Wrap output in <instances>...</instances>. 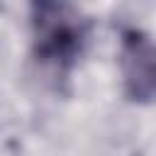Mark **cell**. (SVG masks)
<instances>
[{"mask_svg":"<svg viewBox=\"0 0 156 156\" xmlns=\"http://www.w3.org/2000/svg\"><path fill=\"white\" fill-rule=\"evenodd\" d=\"M32 54L39 66L66 78L90 39V20L71 0H29Z\"/></svg>","mask_w":156,"mask_h":156,"instance_id":"cell-1","label":"cell"},{"mask_svg":"<svg viewBox=\"0 0 156 156\" xmlns=\"http://www.w3.org/2000/svg\"><path fill=\"white\" fill-rule=\"evenodd\" d=\"M119 76L127 100L139 105L156 102V41L134 27L122 29L119 37Z\"/></svg>","mask_w":156,"mask_h":156,"instance_id":"cell-2","label":"cell"}]
</instances>
